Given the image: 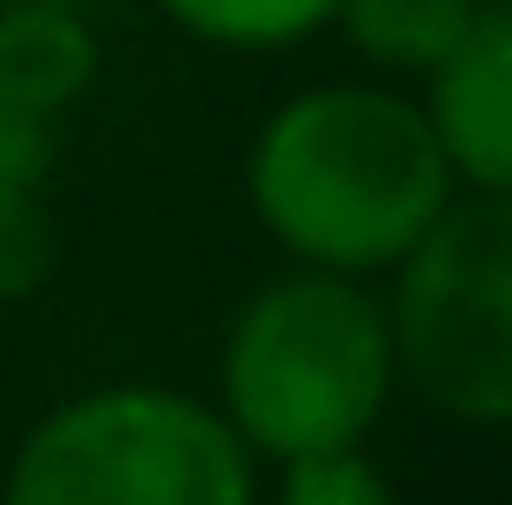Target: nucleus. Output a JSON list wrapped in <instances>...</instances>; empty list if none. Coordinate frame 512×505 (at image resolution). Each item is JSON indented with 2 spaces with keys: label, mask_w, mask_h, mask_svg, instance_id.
I'll list each match as a JSON object with an SVG mask.
<instances>
[{
  "label": "nucleus",
  "mask_w": 512,
  "mask_h": 505,
  "mask_svg": "<svg viewBox=\"0 0 512 505\" xmlns=\"http://www.w3.org/2000/svg\"><path fill=\"white\" fill-rule=\"evenodd\" d=\"M0 505H260L253 446L223 409L164 387H97L30 424Z\"/></svg>",
  "instance_id": "7ed1b4c3"
},
{
  "label": "nucleus",
  "mask_w": 512,
  "mask_h": 505,
  "mask_svg": "<svg viewBox=\"0 0 512 505\" xmlns=\"http://www.w3.org/2000/svg\"><path fill=\"white\" fill-rule=\"evenodd\" d=\"M52 216L45 194H0V305L30 298L52 275Z\"/></svg>",
  "instance_id": "9b49d317"
},
{
  "label": "nucleus",
  "mask_w": 512,
  "mask_h": 505,
  "mask_svg": "<svg viewBox=\"0 0 512 505\" xmlns=\"http://www.w3.org/2000/svg\"><path fill=\"white\" fill-rule=\"evenodd\" d=\"M0 8H8V0H0ZM38 8H90V0H38Z\"/></svg>",
  "instance_id": "f8f14e48"
},
{
  "label": "nucleus",
  "mask_w": 512,
  "mask_h": 505,
  "mask_svg": "<svg viewBox=\"0 0 512 505\" xmlns=\"http://www.w3.org/2000/svg\"><path fill=\"white\" fill-rule=\"evenodd\" d=\"M52 164H60V112L0 90V194H45Z\"/></svg>",
  "instance_id": "9d476101"
},
{
  "label": "nucleus",
  "mask_w": 512,
  "mask_h": 505,
  "mask_svg": "<svg viewBox=\"0 0 512 505\" xmlns=\"http://www.w3.org/2000/svg\"><path fill=\"white\" fill-rule=\"evenodd\" d=\"M275 505H401L394 483L379 476L357 446L342 454H312V461H282V491Z\"/></svg>",
  "instance_id": "1a4fd4ad"
},
{
  "label": "nucleus",
  "mask_w": 512,
  "mask_h": 505,
  "mask_svg": "<svg viewBox=\"0 0 512 505\" xmlns=\"http://www.w3.org/2000/svg\"><path fill=\"white\" fill-rule=\"evenodd\" d=\"M394 394V320L349 275L312 268L260 290L223 350V416L253 454H342Z\"/></svg>",
  "instance_id": "f03ea898"
},
{
  "label": "nucleus",
  "mask_w": 512,
  "mask_h": 505,
  "mask_svg": "<svg viewBox=\"0 0 512 505\" xmlns=\"http://www.w3.org/2000/svg\"><path fill=\"white\" fill-rule=\"evenodd\" d=\"M431 127L468 186L512 194V8H475L468 38L431 67Z\"/></svg>",
  "instance_id": "39448f33"
},
{
  "label": "nucleus",
  "mask_w": 512,
  "mask_h": 505,
  "mask_svg": "<svg viewBox=\"0 0 512 505\" xmlns=\"http://www.w3.org/2000/svg\"><path fill=\"white\" fill-rule=\"evenodd\" d=\"M97 82V38L82 8H38V0H8L0 8V90L38 104V112H67Z\"/></svg>",
  "instance_id": "423d86ee"
},
{
  "label": "nucleus",
  "mask_w": 512,
  "mask_h": 505,
  "mask_svg": "<svg viewBox=\"0 0 512 505\" xmlns=\"http://www.w3.org/2000/svg\"><path fill=\"white\" fill-rule=\"evenodd\" d=\"M394 364L431 409L512 424V194L446 201L401 260Z\"/></svg>",
  "instance_id": "20e7f679"
},
{
  "label": "nucleus",
  "mask_w": 512,
  "mask_h": 505,
  "mask_svg": "<svg viewBox=\"0 0 512 505\" xmlns=\"http://www.w3.org/2000/svg\"><path fill=\"white\" fill-rule=\"evenodd\" d=\"M342 30L364 60L394 67V75H431L453 45L468 38L475 0H342Z\"/></svg>",
  "instance_id": "0eeeda50"
},
{
  "label": "nucleus",
  "mask_w": 512,
  "mask_h": 505,
  "mask_svg": "<svg viewBox=\"0 0 512 505\" xmlns=\"http://www.w3.org/2000/svg\"><path fill=\"white\" fill-rule=\"evenodd\" d=\"M171 23H186L208 45H238V52H268V45H297L320 23H334L342 0H156Z\"/></svg>",
  "instance_id": "6e6552de"
},
{
  "label": "nucleus",
  "mask_w": 512,
  "mask_h": 505,
  "mask_svg": "<svg viewBox=\"0 0 512 505\" xmlns=\"http://www.w3.org/2000/svg\"><path fill=\"white\" fill-rule=\"evenodd\" d=\"M453 164L431 112L394 90H312L260 127L253 208L312 268H401L446 216Z\"/></svg>",
  "instance_id": "f257e3e1"
}]
</instances>
